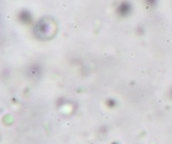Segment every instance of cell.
Segmentation results:
<instances>
[{"label": "cell", "instance_id": "1", "mask_svg": "<svg viewBox=\"0 0 172 144\" xmlns=\"http://www.w3.org/2000/svg\"><path fill=\"white\" fill-rule=\"evenodd\" d=\"M130 10V5L127 3H122L119 7V12L121 15H127Z\"/></svg>", "mask_w": 172, "mask_h": 144}, {"label": "cell", "instance_id": "2", "mask_svg": "<svg viewBox=\"0 0 172 144\" xmlns=\"http://www.w3.org/2000/svg\"><path fill=\"white\" fill-rule=\"evenodd\" d=\"M29 18H30V16H29V13H27V12H23V13H22V15H21V19H22L23 21H29Z\"/></svg>", "mask_w": 172, "mask_h": 144}, {"label": "cell", "instance_id": "3", "mask_svg": "<svg viewBox=\"0 0 172 144\" xmlns=\"http://www.w3.org/2000/svg\"><path fill=\"white\" fill-rule=\"evenodd\" d=\"M148 1V3H153L154 2H155V0H147Z\"/></svg>", "mask_w": 172, "mask_h": 144}]
</instances>
